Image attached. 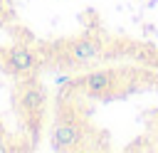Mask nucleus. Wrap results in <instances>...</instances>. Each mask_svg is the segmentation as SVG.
<instances>
[{
	"label": "nucleus",
	"mask_w": 158,
	"mask_h": 153,
	"mask_svg": "<svg viewBox=\"0 0 158 153\" xmlns=\"http://www.w3.org/2000/svg\"><path fill=\"white\" fill-rule=\"evenodd\" d=\"M52 146L57 151H77L81 148V128L74 118H59L52 128Z\"/></svg>",
	"instance_id": "f257e3e1"
},
{
	"label": "nucleus",
	"mask_w": 158,
	"mask_h": 153,
	"mask_svg": "<svg viewBox=\"0 0 158 153\" xmlns=\"http://www.w3.org/2000/svg\"><path fill=\"white\" fill-rule=\"evenodd\" d=\"M7 64L15 74H35L37 67H40V57L35 54V49L25 47V44H15L10 52H7Z\"/></svg>",
	"instance_id": "f03ea898"
},
{
	"label": "nucleus",
	"mask_w": 158,
	"mask_h": 153,
	"mask_svg": "<svg viewBox=\"0 0 158 153\" xmlns=\"http://www.w3.org/2000/svg\"><path fill=\"white\" fill-rule=\"evenodd\" d=\"M22 104H25V109H30V111H42V106H44V91H42V86L35 81V79H30L27 84H25V94H22Z\"/></svg>",
	"instance_id": "7ed1b4c3"
},
{
	"label": "nucleus",
	"mask_w": 158,
	"mask_h": 153,
	"mask_svg": "<svg viewBox=\"0 0 158 153\" xmlns=\"http://www.w3.org/2000/svg\"><path fill=\"white\" fill-rule=\"evenodd\" d=\"M5 151H10V146L5 143V131H2V126H0V153H5Z\"/></svg>",
	"instance_id": "20e7f679"
}]
</instances>
